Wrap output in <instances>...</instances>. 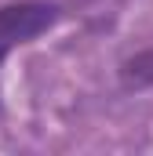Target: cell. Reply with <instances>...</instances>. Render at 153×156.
I'll list each match as a JSON object with an SVG mask.
<instances>
[{"label": "cell", "instance_id": "1", "mask_svg": "<svg viewBox=\"0 0 153 156\" xmlns=\"http://www.w3.org/2000/svg\"><path fill=\"white\" fill-rule=\"evenodd\" d=\"M55 22H58V7L55 4H44V0H15V4H4L0 7V62L15 47H22L33 37L47 33Z\"/></svg>", "mask_w": 153, "mask_h": 156}, {"label": "cell", "instance_id": "2", "mask_svg": "<svg viewBox=\"0 0 153 156\" xmlns=\"http://www.w3.org/2000/svg\"><path fill=\"white\" fill-rule=\"evenodd\" d=\"M120 83H124V91L153 87V47L150 51H139L135 58H128L120 66Z\"/></svg>", "mask_w": 153, "mask_h": 156}]
</instances>
